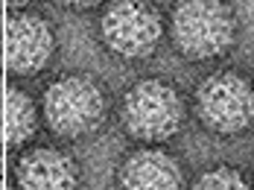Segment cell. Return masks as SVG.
Listing matches in <instances>:
<instances>
[{
    "instance_id": "6da1fadb",
    "label": "cell",
    "mask_w": 254,
    "mask_h": 190,
    "mask_svg": "<svg viewBox=\"0 0 254 190\" xmlns=\"http://www.w3.org/2000/svg\"><path fill=\"white\" fill-rule=\"evenodd\" d=\"M167 35L184 62H216L237 47L240 15L228 0H173Z\"/></svg>"
},
{
    "instance_id": "7a4b0ae2",
    "label": "cell",
    "mask_w": 254,
    "mask_h": 190,
    "mask_svg": "<svg viewBox=\"0 0 254 190\" xmlns=\"http://www.w3.org/2000/svg\"><path fill=\"white\" fill-rule=\"evenodd\" d=\"M108 120V94L91 73H64L41 94V123L62 140L97 135Z\"/></svg>"
},
{
    "instance_id": "3957f363",
    "label": "cell",
    "mask_w": 254,
    "mask_h": 190,
    "mask_svg": "<svg viewBox=\"0 0 254 190\" xmlns=\"http://www.w3.org/2000/svg\"><path fill=\"white\" fill-rule=\"evenodd\" d=\"M187 103L176 85L161 76L137 79L120 100V123L137 143L161 146L184 129Z\"/></svg>"
},
{
    "instance_id": "277c9868",
    "label": "cell",
    "mask_w": 254,
    "mask_h": 190,
    "mask_svg": "<svg viewBox=\"0 0 254 190\" xmlns=\"http://www.w3.org/2000/svg\"><path fill=\"white\" fill-rule=\"evenodd\" d=\"M193 114L216 137L249 135L254 129V82L234 67L207 73L193 91Z\"/></svg>"
},
{
    "instance_id": "5b68a950",
    "label": "cell",
    "mask_w": 254,
    "mask_h": 190,
    "mask_svg": "<svg viewBox=\"0 0 254 190\" xmlns=\"http://www.w3.org/2000/svg\"><path fill=\"white\" fill-rule=\"evenodd\" d=\"M167 35L164 12L152 0H105L100 15V41L114 59L137 64L158 53Z\"/></svg>"
},
{
    "instance_id": "8992f818",
    "label": "cell",
    "mask_w": 254,
    "mask_h": 190,
    "mask_svg": "<svg viewBox=\"0 0 254 190\" xmlns=\"http://www.w3.org/2000/svg\"><path fill=\"white\" fill-rule=\"evenodd\" d=\"M56 53L53 24L29 9H15L6 24V67L12 76H38Z\"/></svg>"
},
{
    "instance_id": "52a82bcc",
    "label": "cell",
    "mask_w": 254,
    "mask_h": 190,
    "mask_svg": "<svg viewBox=\"0 0 254 190\" xmlns=\"http://www.w3.org/2000/svg\"><path fill=\"white\" fill-rule=\"evenodd\" d=\"M117 190H187L184 161L167 146H137L117 167Z\"/></svg>"
},
{
    "instance_id": "ba28073f",
    "label": "cell",
    "mask_w": 254,
    "mask_h": 190,
    "mask_svg": "<svg viewBox=\"0 0 254 190\" xmlns=\"http://www.w3.org/2000/svg\"><path fill=\"white\" fill-rule=\"evenodd\" d=\"M18 190H79L82 167L64 146H29L15 164Z\"/></svg>"
},
{
    "instance_id": "9c48e42d",
    "label": "cell",
    "mask_w": 254,
    "mask_h": 190,
    "mask_svg": "<svg viewBox=\"0 0 254 190\" xmlns=\"http://www.w3.org/2000/svg\"><path fill=\"white\" fill-rule=\"evenodd\" d=\"M3 117V143L9 149H21L24 143H29L41 126V111L24 88H12L6 94Z\"/></svg>"
},
{
    "instance_id": "30bf717a",
    "label": "cell",
    "mask_w": 254,
    "mask_h": 190,
    "mask_svg": "<svg viewBox=\"0 0 254 190\" xmlns=\"http://www.w3.org/2000/svg\"><path fill=\"white\" fill-rule=\"evenodd\" d=\"M187 190H254V188H252V179L237 164L219 161L204 167Z\"/></svg>"
},
{
    "instance_id": "8fae6325",
    "label": "cell",
    "mask_w": 254,
    "mask_h": 190,
    "mask_svg": "<svg viewBox=\"0 0 254 190\" xmlns=\"http://www.w3.org/2000/svg\"><path fill=\"white\" fill-rule=\"evenodd\" d=\"M56 3L64 6V9H70V12H91V9H97L105 0H56Z\"/></svg>"
},
{
    "instance_id": "7c38bea8",
    "label": "cell",
    "mask_w": 254,
    "mask_h": 190,
    "mask_svg": "<svg viewBox=\"0 0 254 190\" xmlns=\"http://www.w3.org/2000/svg\"><path fill=\"white\" fill-rule=\"evenodd\" d=\"M6 3H9L12 9H26V6H29V3H35V0H6Z\"/></svg>"
},
{
    "instance_id": "4fadbf2b",
    "label": "cell",
    "mask_w": 254,
    "mask_h": 190,
    "mask_svg": "<svg viewBox=\"0 0 254 190\" xmlns=\"http://www.w3.org/2000/svg\"><path fill=\"white\" fill-rule=\"evenodd\" d=\"M252 188H254V170H252Z\"/></svg>"
},
{
    "instance_id": "5bb4252c",
    "label": "cell",
    "mask_w": 254,
    "mask_h": 190,
    "mask_svg": "<svg viewBox=\"0 0 254 190\" xmlns=\"http://www.w3.org/2000/svg\"><path fill=\"white\" fill-rule=\"evenodd\" d=\"M0 176H3V161H0Z\"/></svg>"
},
{
    "instance_id": "9a60e30c",
    "label": "cell",
    "mask_w": 254,
    "mask_h": 190,
    "mask_svg": "<svg viewBox=\"0 0 254 190\" xmlns=\"http://www.w3.org/2000/svg\"><path fill=\"white\" fill-rule=\"evenodd\" d=\"M0 140H3V132H0Z\"/></svg>"
},
{
    "instance_id": "2e32d148",
    "label": "cell",
    "mask_w": 254,
    "mask_h": 190,
    "mask_svg": "<svg viewBox=\"0 0 254 190\" xmlns=\"http://www.w3.org/2000/svg\"><path fill=\"white\" fill-rule=\"evenodd\" d=\"M0 6H3V0H0Z\"/></svg>"
},
{
    "instance_id": "e0dca14e",
    "label": "cell",
    "mask_w": 254,
    "mask_h": 190,
    "mask_svg": "<svg viewBox=\"0 0 254 190\" xmlns=\"http://www.w3.org/2000/svg\"><path fill=\"white\" fill-rule=\"evenodd\" d=\"M0 190H3V185H0Z\"/></svg>"
}]
</instances>
